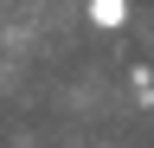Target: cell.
<instances>
[{
  "instance_id": "cell-1",
  "label": "cell",
  "mask_w": 154,
  "mask_h": 148,
  "mask_svg": "<svg viewBox=\"0 0 154 148\" xmlns=\"http://www.w3.org/2000/svg\"><path fill=\"white\" fill-rule=\"evenodd\" d=\"M90 26H103V32L128 26V0H90Z\"/></svg>"
}]
</instances>
